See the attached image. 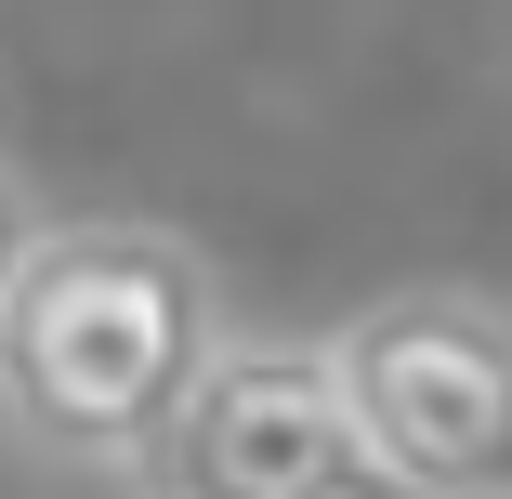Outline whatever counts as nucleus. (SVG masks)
I'll use <instances>...</instances> for the list:
<instances>
[{
    "instance_id": "f257e3e1",
    "label": "nucleus",
    "mask_w": 512,
    "mask_h": 499,
    "mask_svg": "<svg viewBox=\"0 0 512 499\" xmlns=\"http://www.w3.org/2000/svg\"><path fill=\"white\" fill-rule=\"evenodd\" d=\"M224 276L171 224H40V250L0 289V434L66 473H132L145 434L211 368Z\"/></svg>"
},
{
    "instance_id": "f03ea898",
    "label": "nucleus",
    "mask_w": 512,
    "mask_h": 499,
    "mask_svg": "<svg viewBox=\"0 0 512 499\" xmlns=\"http://www.w3.org/2000/svg\"><path fill=\"white\" fill-rule=\"evenodd\" d=\"M368 486L394 499H512V316L499 289H381L329 342Z\"/></svg>"
},
{
    "instance_id": "7ed1b4c3",
    "label": "nucleus",
    "mask_w": 512,
    "mask_h": 499,
    "mask_svg": "<svg viewBox=\"0 0 512 499\" xmlns=\"http://www.w3.org/2000/svg\"><path fill=\"white\" fill-rule=\"evenodd\" d=\"M132 499H368L329 342H224L145 434Z\"/></svg>"
},
{
    "instance_id": "20e7f679",
    "label": "nucleus",
    "mask_w": 512,
    "mask_h": 499,
    "mask_svg": "<svg viewBox=\"0 0 512 499\" xmlns=\"http://www.w3.org/2000/svg\"><path fill=\"white\" fill-rule=\"evenodd\" d=\"M40 250V197H27V171L0 158V289H14V263Z\"/></svg>"
}]
</instances>
